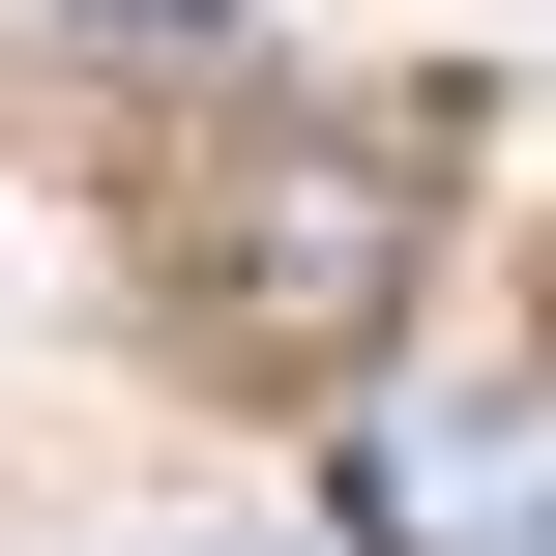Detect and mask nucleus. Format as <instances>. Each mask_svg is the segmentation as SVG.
Segmentation results:
<instances>
[{
    "mask_svg": "<svg viewBox=\"0 0 556 556\" xmlns=\"http://www.w3.org/2000/svg\"><path fill=\"white\" fill-rule=\"evenodd\" d=\"M352 556H556V381H410V410H352Z\"/></svg>",
    "mask_w": 556,
    "mask_h": 556,
    "instance_id": "f257e3e1",
    "label": "nucleus"
},
{
    "mask_svg": "<svg viewBox=\"0 0 556 556\" xmlns=\"http://www.w3.org/2000/svg\"><path fill=\"white\" fill-rule=\"evenodd\" d=\"M381 264H410V176H381V147H293V176L235 205V323H264V352H352Z\"/></svg>",
    "mask_w": 556,
    "mask_h": 556,
    "instance_id": "f03ea898",
    "label": "nucleus"
},
{
    "mask_svg": "<svg viewBox=\"0 0 556 556\" xmlns=\"http://www.w3.org/2000/svg\"><path fill=\"white\" fill-rule=\"evenodd\" d=\"M59 29H117V59H205V29H235V0H59Z\"/></svg>",
    "mask_w": 556,
    "mask_h": 556,
    "instance_id": "7ed1b4c3",
    "label": "nucleus"
}]
</instances>
